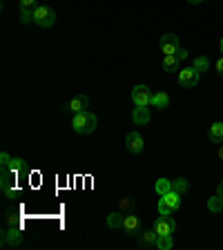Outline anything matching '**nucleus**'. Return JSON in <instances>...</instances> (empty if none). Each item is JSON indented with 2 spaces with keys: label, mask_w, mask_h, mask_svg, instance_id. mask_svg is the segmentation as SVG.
Instances as JSON below:
<instances>
[{
  "label": "nucleus",
  "mask_w": 223,
  "mask_h": 250,
  "mask_svg": "<svg viewBox=\"0 0 223 250\" xmlns=\"http://www.w3.org/2000/svg\"><path fill=\"white\" fill-rule=\"evenodd\" d=\"M125 147H127L132 154H141L143 147H145V141H143V136H141L139 132H130L127 139H125Z\"/></svg>",
  "instance_id": "9"
},
{
  "label": "nucleus",
  "mask_w": 223,
  "mask_h": 250,
  "mask_svg": "<svg viewBox=\"0 0 223 250\" xmlns=\"http://www.w3.org/2000/svg\"><path fill=\"white\" fill-rule=\"evenodd\" d=\"M170 190H174V188H172V181H170V179H159V181H156V194H159V197L167 194Z\"/></svg>",
  "instance_id": "18"
},
{
  "label": "nucleus",
  "mask_w": 223,
  "mask_h": 250,
  "mask_svg": "<svg viewBox=\"0 0 223 250\" xmlns=\"http://www.w3.org/2000/svg\"><path fill=\"white\" fill-rule=\"evenodd\" d=\"M123 224H125L123 212H112V214H107V226H109L112 230L123 228Z\"/></svg>",
  "instance_id": "17"
},
{
  "label": "nucleus",
  "mask_w": 223,
  "mask_h": 250,
  "mask_svg": "<svg viewBox=\"0 0 223 250\" xmlns=\"http://www.w3.org/2000/svg\"><path fill=\"white\" fill-rule=\"evenodd\" d=\"M192 67L197 69L199 74H201V72H208V69H210V61H208L205 56H197V58L192 61Z\"/></svg>",
  "instance_id": "19"
},
{
  "label": "nucleus",
  "mask_w": 223,
  "mask_h": 250,
  "mask_svg": "<svg viewBox=\"0 0 223 250\" xmlns=\"http://www.w3.org/2000/svg\"><path fill=\"white\" fill-rule=\"evenodd\" d=\"M154 230L159 234H174L177 224H174V219H172L170 214H159V219H156V224H154Z\"/></svg>",
  "instance_id": "8"
},
{
  "label": "nucleus",
  "mask_w": 223,
  "mask_h": 250,
  "mask_svg": "<svg viewBox=\"0 0 223 250\" xmlns=\"http://www.w3.org/2000/svg\"><path fill=\"white\" fill-rule=\"evenodd\" d=\"M96 116L92 114V112H78V114H74L72 119V130L76 132V134H92L94 130H96Z\"/></svg>",
  "instance_id": "1"
},
{
  "label": "nucleus",
  "mask_w": 223,
  "mask_h": 250,
  "mask_svg": "<svg viewBox=\"0 0 223 250\" xmlns=\"http://www.w3.org/2000/svg\"><path fill=\"white\" fill-rule=\"evenodd\" d=\"M219 47H221V54H223V38H221V45H219Z\"/></svg>",
  "instance_id": "34"
},
{
  "label": "nucleus",
  "mask_w": 223,
  "mask_h": 250,
  "mask_svg": "<svg viewBox=\"0 0 223 250\" xmlns=\"http://www.w3.org/2000/svg\"><path fill=\"white\" fill-rule=\"evenodd\" d=\"M172 188H174L179 194H185L187 190H190V183H187L185 177H179V179H174V181H172Z\"/></svg>",
  "instance_id": "20"
},
{
  "label": "nucleus",
  "mask_w": 223,
  "mask_h": 250,
  "mask_svg": "<svg viewBox=\"0 0 223 250\" xmlns=\"http://www.w3.org/2000/svg\"><path fill=\"white\" fill-rule=\"evenodd\" d=\"M132 101H134L136 107H147L152 103V92L147 85H136L132 89Z\"/></svg>",
  "instance_id": "4"
},
{
  "label": "nucleus",
  "mask_w": 223,
  "mask_h": 250,
  "mask_svg": "<svg viewBox=\"0 0 223 250\" xmlns=\"http://www.w3.org/2000/svg\"><path fill=\"white\" fill-rule=\"evenodd\" d=\"M181 208V194L177 190H170L167 194H163L159 199V214H172Z\"/></svg>",
  "instance_id": "2"
},
{
  "label": "nucleus",
  "mask_w": 223,
  "mask_h": 250,
  "mask_svg": "<svg viewBox=\"0 0 223 250\" xmlns=\"http://www.w3.org/2000/svg\"><path fill=\"white\" fill-rule=\"evenodd\" d=\"M9 170L14 172V174L22 172V170H25V159H20V156H11V161H9Z\"/></svg>",
  "instance_id": "23"
},
{
  "label": "nucleus",
  "mask_w": 223,
  "mask_h": 250,
  "mask_svg": "<svg viewBox=\"0 0 223 250\" xmlns=\"http://www.w3.org/2000/svg\"><path fill=\"white\" fill-rule=\"evenodd\" d=\"M208 136H210V141H212V143H223V123H221V121H217V123L210 125Z\"/></svg>",
  "instance_id": "15"
},
{
  "label": "nucleus",
  "mask_w": 223,
  "mask_h": 250,
  "mask_svg": "<svg viewBox=\"0 0 223 250\" xmlns=\"http://www.w3.org/2000/svg\"><path fill=\"white\" fill-rule=\"evenodd\" d=\"M132 208H134L132 199H121V212H132Z\"/></svg>",
  "instance_id": "26"
},
{
  "label": "nucleus",
  "mask_w": 223,
  "mask_h": 250,
  "mask_svg": "<svg viewBox=\"0 0 223 250\" xmlns=\"http://www.w3.org/2000/svg\"><path fill=\"white\" fill-rule=\"evenodd\" d=\"M0 159H2V161H0V163H2V170H5V167H9V161H11V156L7 154V152H2V154H0Z\"/></svg>",
  "instance_id": "28"
},
{
  "label": "nucleus",
  "mask_w": 223,
  "mask_h": 250,
  "mask_svg": "<svg viewBox=\"0 0 223 250\" xmlns=\"http://www.w3.org/2000/svg\"><path fill=\"white\" fill-rule=\"evenodd\" d=\"M139 241H141V246H145V248H156V241H159V232H156L154 228H152V230H141Z\"/></svg>",
  "instance_id": "12"
},
{
  "label": "nucleus",
  "mask_w": 223,
  "mask_h": 250,
  "mask_svg": "<svg viewBox=\"0 0 223 250\" xmlns=\"http://www.w3.org/2000/svg\"><path fill=\"white\" fill-rule=\"evenodd\" d=\"M22 241V228L20 226H7V230L2 232V244L5 246H20Z\"/></svg>",
  "instance_id": "7"
},
{
  "label": "nucleus",
  "mask_w": 223,
  "mask_h": 250,
  "mask_svg": "<svg viewBox=\"0 0 223 250\" xmlns=\"http://www.w3.org/2000/svg\"><path fill=\"white\" fill-rule=\"evenodd\" d=\"M163 72H167V74L181 72V69H179V58H177V54H170V56L163 58Z\"/></svg>",
  "instance_id": "16"
},
{
  "label": "nucleus",
  "mask_w": 223,
  "mask_h": 250,
  "mask_svg": "<svg viewBox=\"0 0 223 250\" xmlns=\"http://www.w3.org/2000/svg\"><path fill=\"white\" fill-rule=\"evenodd\" d=\"M177 58H179V61H185V58H187V52H185V49H183V47H179Z\"/></svg>",
  "instance_id": "29"
},
{
  "label": "nucleus",
  "mask_w": 223,
  "mask_h": 250,
  "mask_svg": "<svg viewBox=\"0 0 223 250\" xmlns=\"http://www.w3.org/2000/svg\"><path fill=\"white\" fill-rule=\"evenodd\" d=\"M152 107H156V109H165L167 105H170V94L167 92H156V94H152Z\"/></svg>",
  "instance_id": "14"
},
{
  "label": "nucleus",
  "mask_w": 223,
  "mask_h": 250,
  "mask_svg": "<svg viewBox=\"0 0 223 250\" xmlns=\"http://www.w3.org/2000/svg\"><path fill=\"white\" fill-rule=\"evenodd\" d=\"M214 67H217L219 76H223V56H221V58H219V61H217V65H214Z\"/></svg>",
  "instance_id": "30"
},
{
  "label": "nucleus",
  "mask_w": 223,
  "mask_h": 250,
  "mask_svg": "<svg viewBox=\"0 0 223 250\" xmlns=\"http://www.w3.org/2000/svg\"><path fill=\"white\" fill-rule=\"evenodd\" d=\"M208 208H210V212H221V210H223V197H221V194L217 192L212 199H210Z\"/></svg>",
  "instance_id": "21"
},
{
  "label": "nucleus",
  "mask_w": 223,
  "mask_h": 250,
  "mask_svg": "<svg viewBox=\"0 0 223 250\" xmlns=\"http://www.w3.org/2000/svg\"><path fill=\"white\" fill-rule=\"evenodd\" d=\"M150 119H152L150 107H134V112H132V121H134L136 125H147Z\"/></svg>",
  "instance_id": "13"
},
{
  "label": "nucleus",
  "mask_w": 223,
  "mask_h": 250,
  "mask_svg": "<svg viewBox=\"0 0 223 250\" xmlns=\"http://www.w3.org/2000/svg\"><path fill=\"white\" fill-rule=\"evenodd\" d=\"M190 5H201V2H205V0H187Z\"/></svg>",
  "instance_id": "31"
},
{
  "label": "nucleus",
  "mask_w": 223,
  "mask_h": 250,
  "mask_svg": "<svg viewBox=\"0 0 223 250\" xmlns=\"http://www.w3.org/2000/svg\"><path fill=\"white\" fill-rule=\"evenodd\" d=\"M172 246H174V241H172V234H159L156 248H159V250H170Z\"/></svg>",
  "instance_id": "22"
},
{
  "label": "nucleus",
  "mask_w": 223,
  "mask_h": 250,
  "mask_svg": "<svg viewBox=\"0 0 223 250\" xmlns=\"http://www.w3.org/2000/svg\"><path fill=\"white\" fill-rule=\"evenodd\" d=\"M217 192H219V194H221V197H223V181H221V183H219V188H217Z\"/></svg>",
  "instance_id": "32"
},
{
  "label": "nucleus",
  "mask_w": 223,
  "mask_h": 250,
  "mask_svg": "<svg viewBox=\"0 0 223 250\" xmlns=\"http://www.w3.org/2000/svg\"><path fill=\"white\" fill-rule=\"evenodd\" d=\"M34 22H36L38 27H52L54 22H56V11L47 5H38L36 9H34Z\"/></svg>",
  "instance_id": "3"
},
{
  "label": "nucleus",
  "mask_w": 223,
  "mask_h": 250,
  "mask_svg": "<svg viewBox=\"0 0 223 250\" xmlns=\"http://www.w3.org/2000/svg\"><path fill=\"white\" fill-rule=\"evenodd\" d=\"M7 226H20V217H18L16 210H9V212H7Z\"/></svg>",
  "instance_id": "24"
},
{
  "label": "nucleus",
  "mask_w": 223,
  "mask_h": 250,
  "mask_svg": "<svg viewBox=\"0 0 223 250\" xmlns=\"http://www.w3.org/2000/svg\"><path fill=\"white\" fill-rule=\"evenodd\" d=\"M20 22L22 25L34 22V9H20Z\"/></svg>",
  "instance_id": "25"
},
{
  "label": "nucleus",
  "mask_w": 223,
  "mask_h": 250,
  "mask_svg": "<svg viewBox=\"0 0 223 250\" xmlns=\"http://www.w3.org/2000/svg\"><path fill=\"white\" fill-rule=\"evenodd\" d=\"M89 105V99L85 96V94H78V96H74L72 101H69V105H65V107L72 112V114H78V112H85Z\"/></svg>",
  "instance_id": "11"
},
{
  "label": "nucleus",
  "mask_w": 223,
  "mask_h": 250,
  "mask_svg": "<svg viewBox=\"0 0 223 250\" xmlns=\"http://www.w3.org/2000/svg\"><path fill=\"white\" fill-rule=\"evenodd\" d=\"M159 47H161V52L165 54V56H170V54H177L179 52V36L177 34H163L161 41H159Z\"/></svg>",
  "instance_id": "6"
},
{
  "label": "nucleus",
  "mask_w": 223,
  "mask_h": 250,
  "mask_svg": "<svg viewBox=\"0 0 223 250\" xmlns=\"http://www.w3.org/2000/svg\"><path fill=\"white\" fill-rule=\"evenodd\" d=\"M221 212H223V210H221Z\"/></svg>",
  "instance_id": "35"
},
{
  "label": "nucleus",
  "mask_w": 223,
  "mask_h": 250,
  "mask_svg": "<svg viewBox=\"0 0 223 250\" xmlns=\"http://www.w3.org/2000/svg\"><path fill=\"white\" fill-rule=\"evenodd\" d=\"M199 76H201V74H199L194 67H185V69H181V72H179V83H181V87L192 89V87H197Z\"/></svg>",
  "instance_id": "5"
},
{
  "label": "nucleus",
  "mask_w": 223,
  "mask_h": 250,
  "mask_svg": "<svg viewBox=\"0 0 223 250\" xmlns=\"http://www.w3.org/2000/svg\"><path fill=\"white\" fill-rule=\"evenodd\" d=\"M123 230L130 234V237H136V234H141V219L136 217L134 212H127V214H125Z\"/></svg>",
  "instance_id": "10"
},
{
  "label": "nucleus",
  "mask_w": 223,
  "mask_h": 250,
  "mask_svg": "<svg viewBox=\"0 0 223 250\" xmlns=\"http://www.w3.org/2000/svg\"><path fill=\"white\" fill-rule=\"evenodd\" d=\"M38 2L36 0H20V9H36Z\"/></svg>",
  "instance_id": "27"
},
{
  "label": "nucleus",
  "mask_w": 223,
  "mask_h": 250,
  "mask_svg": "<svg viewBox=\"0 0 223 250\" xmlns=\"http://www.w3.org/2000/svg\"><path fill=\"white\" fill-rule=\"evenodd\" d=\"M219 159L223 161V143H221V147H219Z\"/></svg>",
  "instance_id": "33"
}]
</instances>
